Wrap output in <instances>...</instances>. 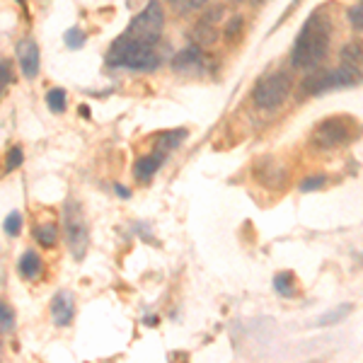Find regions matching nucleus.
Instances as JSON below:
<instances>
[{
  "label": "nucleus",
  "mask_w": 363,
  "mask_h": 363,
  "mask_svg": "<svg viewBox=\"0 0 363 363\" xmlns=\"http://www.w3.org/2000/svg\"><path fill=\"white\" fill-rule=\"evenodd\" d=\"M165 27V13L160 0H150L145 10L131 20L126 32L116 37L107 51V66L128 68L150 73L160 66V56L155 54V44L162 37Z\"/></svg>",
  "instance_id": "nucleus-1"
},
{
  "label": "nucleus",
  "mask_w": 363,
  "mask_h": 363,
  "mask_svg": "<svg viewBox=\"0 0 363 363\" xmlns=\"http://www.w3.org/2000/svg\"><path fill=\"white\" fill-rule=\"evenodd\" d=\"M332 32H335V22L325 8L315 10L301 27L291 51V63L298 70H315L330 56L332 49Z\"/></svg>",
  "instance_id": "nucleus-2"
},
{
  "label": "nucleus",
  "mask_w": 363,
  "mask_h": 363,
  "mask_svg": "<svg viewBox=\"0 0 363 363\" xmlns=\"http://www.w3.org/2000/svg\"><path fill=\"white\" fill-rule=\"evenodd\" d=\"M359 83H361V68L342 63L337 70H320V73L308 75L301 87L306 95H322V92L339 90V87H351Z\"/></svg>",
  "instance_id": "nucleus-3"
},
{
  "label": "nucleus",
  "mask_w": 363,
  "mask_h": 363,
  "mask_svg": "<svg viewBox=\"0 0 363 363\" xmlns=\"http://www.w3.org/2000/svg\"><path fill=\"white\" fill-rule=\"evenodd\" d=\"M291 90H294V83H291V75L284 73V70H277V73L262 75L255 85V102L259 109L264 112H274L281 104L289 99Z\"/></svg>",
  "instance_id": "nucleus-4"
},
{
  "label": "nucleus",
  "mask_w": 363,
  "mask_h": 363,
  "mask_svg": "<svg viewBox=\"0 0 363 363\" xmlns=\"http://www.w3.org/2000/svg\"><path fill=\"white\" fill-rule=\"evenodd\" d=\"M356 128H359V124H356L351 116H330V119H325L318 128H315L313 140H315V145H320V148L335 150V148H342V145H347L354 140V136L359 133Z\"/></svg>",
  "instance_id": "nucleus-5"
},
{
  "label": "nucleus",
  "mask_w": 363,
  "mask_h": 363,
  "mask_svg": "<svg viewBox=\"0 0 363 363\" xmlns=\"http://www.w3.org/2000/svg\"><path fill=\"white\" fill-rule=\"evenodd\" d=\"M63 225H66V240H68V247H70V252H73V257H75V259H83L90 238H87V225H85L83 208H80L75 201L66 203Z\"/></svg>",
  "instance_id": "nucleus-6"
},
{
  "label": "nucleus",
  "mask_w": 363,
  "mask_h": 363,
  "mask_svg": "<svg viewBox=\"0 0 363 363\" xmlns=\"http://www.w3.org/2000/svg\"><path fill=\"white\" fill-rule=\"evenodd\" d=\"M17 61H20V68H22V75L29 80L37 78L39 73V46L34 39H22L17 44Z\"/></svg>",
  "instance_id": "nucleus-7"
},
{
  "label": "nucleus",
  "mask_w": 363,
  "mask_h": 363,
  "mask_svg": "<svg viewBox=\"0 0 363 363\" xmlns=\"http://www.w3.org/2000/svg\"><path fill=\"white\" fill-rule=\"evenodd\" d=\"M172 70H177V73L199 75L201 70H206V56L201 54V49L189 46V49L179 51V54L172 58Z\"/></svg>",
  "instance_id": "nucleus-8"
},
{
  "label": "nucleus",
  "mask_w": 363,
  "mask_h": 363,
  "mask_svg": "<svg viewBox=\"0 0 363 363\" xmlns=\"http://www.w3.org/2000/svg\"><path fill=\"white\" fill-rule=\"evenodd\" d=\"M220 17H223V8H213V10H208L206 17L199 20V25L194 27V37L201 46H211L218 42V27H216V22H218Z\"/></svg>",
  "instance_id": "nucleus-9"
},
{
  "label": "nucleus",
  "mask_w": 363,
  "mask_h": 363,
  "mask_svg": "<svg viewBox=\"0 0 363 363\" xmlns=\"http://www.w3.org/2000/svg\"><path fill=\"white\" fill-rule=\"evenodd\" d=\"M267 160V165L264 167V162H257L255 165V177L262 182L264 186H269V189H281V186L286 184V172H284V167H279L277 162L272 160V157H264Z\"/></svg>",
  "instance_id": "nucleus-10"
},
{
  "label": "nucleus",
  "mask_w": 363,
  "mask_h": 363,
  "mask_svg": "<svg viewBox=\"0 0 363 363\" xmlns=\"http://www.w3.org/2000/svg\"><path fill=\"white\" fill-rule=\"evenodd\" d=\"M51 318L58 327H66L73 322L75 318V303H73V296L68 294V291H61V294L54 296V301H51Z\"/></svg>",
  "instance_id": "nucleus-11"
},
{
  "label": "nucleus",
  "mask_w": 363,
  "mask_h": 363,
  "mask_svg": "<svg viewBox=\"0 0 363 363\" xmlns=\"http://www.w3.org/2000/svg\"><path fill=\"white\" fill-rule=\"evenodd\" d=\"M186 136H189V131H186V128H172V131L160 133V136L155 138L157 153H169V150L179 148V145L186 140Z\"/></svg>",
  "instance_id": "nucleus-12"
},
{
  "label": "nucleus",
  "mask_w": 363,
  "mask_h": 363,
  "mask_svg": "<svg viewBox=\"0 0 363 363\" xmlns=\"http://www.w3.org/2000/svg\"><path fill=\"white\" fill-rule=\"evenodd\" d=\"M162 167V153H153V155H143L140 160L136 162V179L138 182H148L153 179V174L157 172V169Z\"/></svg>",
  "instance_id": "nucleus-13"
},
{
  "label": "nucleus",
  "mask_w": 363,
  "mask_h": 363,
  "mask_svg": "<svg viewBox=\"0 0 363 363\" xmlns=\"http://www.w3.org/2000/svg\"><path fill=\"white\" fill-rule=\"evenodd\" d=\"M20 274L25 279H37L42 274V259H39V255L34 250H27L20 257Z\"/></svg>",
  "instance_id": "nucleus-14"
},
{
  "label": "nucleus",
  "mask_w": 363,
  "mask_h": 363,
  "mask_svg": "<svg viewBox=\"0 0 363 363\" xmlns=\"http://www.w3.org/2000/svg\"><path fill=\"white\" fill-rule=\"evenodd\" d=\"M274 291L284 298H294L296 296V274L294 272H279L274 277Z\"/></svg>",
  "instance_id": "nucleus-15"
},
{
  "label": "nucleus",
  "mask_w": 363,
  "mask_h": 363,
  "mask_svg": "<svg viewBox=\"0 0 363 363\" xmlns=\"http://www.w3.org/2000/svg\"><path fill=\"white\" fill-rule=\"evenodd\" d=\"M351 310H354V306L351 303H344V306H339L335 310H330V313H325L322 318L315 322L318 327H332V325H339L342 320H347L351 315Z\"/></svg>",
  "instance_id": "nucleus-16"
},
{
  "label": "nucleus",
  "mask_w": 363,
  "mask_h": 363,
  "mask_svg": "<svg viewBox=\"0 0 363 363\" xmlns=\"http://www.w3.org/2000/svg\"><path fill=\"white\" fill-rule=\"evenodd\" d=\"M34 240L44 247H54L56 240H58V228L54 223H42L34 228Z\"/></svg>",
  "instance_id": "nucleus-17"
},
{
  "label": "nucleus",
  "mask_w": 363,
  "mask_h": 363,
  "mask_svg": "<svg viewBox=\"0 0 363 363\" xmlns=\"http://www.w3.org/2000/svg\"><path fill=\"white\" fill-rule=\"evenodd\" d=\"M10 83H13V61L10 58H0V102H3Z\"/></svg>",
  "instance_id": "nucleus-18"
},
{
  "label": "nucleus",
  "mask_w": 363,
  "mask_h": 363,
  "mask_svg": "<svg viewBox=\"0 0 363 363\" xmlns=\"http://www.w3.org/2000/svg\"><path fill=\"white\" fill-rule=\"evenodd\" d=\"M206 3H208V0H169L172 10H174V13H179V15L196 13V10H201Z\"/></svg>",
  "instance_id": "nucleus-19"
},
{
  "label": "nucleus",
  "mask_w": 363,
  "mask_h": 363,
  "mask_svg": "<svg viewBox=\"0 0 363 363\" xmlns=\"http://www.w3.org/2000/svg\"><path fill=\"white\" fill-rule=\"evenodd\" d=\"M46 102H49L51 112L61 114L63 109H66V92H63L61 87H54V90H49V95H46Z\"/></svg>",
  "instance_id": "nucleus-20"
},
{
  "label": "nucleus",
  "mask_w": 363,
  "mask_h": 363,
  "mask_svg": "<svg viewBox=\"0 0 363 363\" xmlns=\"http://www.w3.org/2000/svg\"><path fill=\"white\" fill-rule=\"evenodd\" d=\"M342 63H347V66H356L361 68V44H347L342 51Z\"/></svg>",
  "instance_id": "nucleus-21"
},
{
  "label": "nucleus",
  "mask_w": 363,
  "mask_h": 363,
  "mask_svg": "<svg viewBox=\"0 0 363 363\" xmlns=\"http://www.w3.org/2000/svg\"><path fill=\"white\" fill-rule=\"evenodd\" d=\"M15 330V315L13 310L0 301V332H13Z\"/></svg>",
  "instance_id": "nucleus-22"
},
{
  "label": "nucleus",
  "mask_w": 363,
  "mask_h": 363,
  "mask_svg": "<svg viewBox=\"0 0 363 363\" xmlns=\"http://www.w3.org/2000/svg\"><path fill=\"white\" fill-rule=\"evenodd\" d=\"M83 44H85V32H80L78 27L68 29V32H66V46H68V49H83Z\"/></svg>",
  "instance_id": "nucleus-23"
},
{
  "label": "nucleus",
  "mask_w": 363,
  "mask_h": 363,
  "mask_svg": "<svg viewBox=\"0 0 363 363\" xmlns=\"http://www.w3.org/2000/svg\"><path fill=\"white\" fill-rule=\"evenodd\" d=\"M327 184V177L325 174H313V177H308V179H303L301 182V191H315V189H322V186Z\"/></svg>",
  "instance_id": "nucleus-24"
},
{
  "label": "nucleus",
  "mask_w": 363,
  "mask_h": 363,
  "mask_svg": "<svg viewBox=\"0 0 363 363\" xmlns=\"http://www.w3.org/2000/svg\"><path fill=\"white\" fill-rule=\"evenodd\" d=\"M5 233H8V235H20V230H22V216L20 213H17V211H15V213H10L8 216V218H5Z\"/></svg>",
  "instance_id": "nucleus-25"
},
{
  "label": "nucleus",
  "mask_w": 363,
  "mask_h": 363,
  "mask_svg": "<svg viewBox=\"0 0 363 363\" xmlns=\"http://www.w3.org/2000/svg\"><path fill=\"white\" fill-rule=\"evenodd\" d=\"M240 32H242V17H233L225 27V39L228 42H235V37H240Z\"/></svg>",
  "instance_id": "nucleus-26"
},
{
  "label": "nucleus",
  "mask_w": 363,
  "mask_h": 363,
  "mask_svg": "<svg viewBox=\"0 0 363 363\" xmlns=\"http://www.w3.org/2000/svg\"><path fill=\"white\" fill-rule=\"evenodd\" d=\"M20 165H22V148H20V145H15V148L10 150V155H8L5 169H8V172H13V169H17Z\"/></svg>",
  "instance_id": "nucleus-27"
},
{
  "label": "nucleus",
  "mask_w": 363,
  "mask_h": 363,
  "mask_svg": "<svg viewBox=\"0 0 363 363\" xmlns=\"http://www.w3.org/2000/svg\"><path fill=\"white\" fill-rule=\"evenodd\" d=\"M349 20H351V25H354L356 32H361V27H363V20H361V5H356V8H351V10H349Z\"/></svg>",
  "instance_id": "nucleus-28"
},
{
  "label": "nucleus",
  "mask_w": 363,
  "mask_h": 363,
  "mask_svg": "<svg viewBox=\"0 0 363 363\" xmlns=\"http://www.w3.org/2000/svg\"><path fill=\"white\" fill-rule=\"evenodd\" d=\"M116 194H119L121 199H128V196H131V191H128V189H126V186L116 184Z\"/></svg>",
  "instance_id": "nucleus-29"
}]
</instances>
